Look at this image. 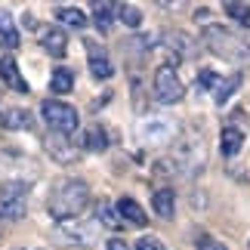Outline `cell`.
<instances>
[{
  "mask_svg": "<svg viewBox=\"0 0 250 250\" xmlns=\"http://www.w3.org/2000/svg\"><path fill=\"white\" fill-rule=\"evenodd\" d=\"M182 96H186V86H182L176 68H173V65H161L155 71V99L164 102V105H173V102H179Z\"/></svg>",
  "mask_w": 250,
  "mask_h": 250,
  "instance_id": "5",
  "label": "cell"
},
{
  "mask_svg": "<svg viewBox=\"0 0 250 250\" xmlns=\"http://www.w3.org/2000/svg\"><path fill=\"white\" fill-rule=\"evenodd\" d=\"M93 16H96V25H99V31H108L111 22H114V13H118V6L114 3H93Z\"/></svg>",
  "mask_w": 250,
  "mask_h": 250,
  "instance_id": "17",
  "label": "cell"
},
{
  "mask_svg": "<svg viewBox=\"0 0 250 250\" xmlns=\"http://www.w3.org/2000/svg\"><path fill=\"white\" fill-rule=\"evenodd\" d=\"M43 148H46V155H50L53 161H59V164H74V161H78V151H81V148H74L65 136H59V133L43 136Z\"/></svg>",
  "mask_w": 250,
  "mask_h": 250,
  "instance_id": "7",
  "label": "cell"
},
{
  "mask_svg": "<svg viewBox=\"0 0 250 250\" xmlns=\"http://www.w3.org/2000/svg\"><path fill=\"white\" fill-rule=\"evenodd\" d=\"M0 41H3L9 50L19 46V28H16V22H13L9 13H0Z\"/></svg>",
  "mask_w": 250,
  "mask_h": 250,
  "instance_id": "16",
  "label": "cell"
},
{
  "mask_svg": "<svg viewBox=\"0 0 250 250\" xmlns=\"http://www.w3.org/2000/svg\"><path fill=\"white\" fill-rule=\"evenodd\" d=\"M201 250H226V244H219V241H201Z\"/></svg>",
  "mask_w": 250,
  "mask_h": 250,
  "instance_id": "27",
  "label": "cell"
},
{
  "mask_svg": "<svg viewBox=\"0 0 250 250\" xmlns=\"http://www.w3.org/2000/svg\"><path fill=\"white\" fill-rule=\"evenodd\" d=\"M0 78L13 86L16 93H28V83H25L22 74H19V62L9 59V56H3V59H0Z\"/></svg>",
  "mask_w": 250,
  "mask_h": 250,
  "instance_id": "9",
  "label": "cell"
},
{
  "mask_svg": "<svg viewBox=\"0 0 250 250\" xmlns=\"http://www.w3.org/2000/svg\"><path fill=\"white\" fill-rule=\"evenodd\" d=\"M90 74L96 81H108L111 74H114V65L108 62V56H102V53H90Z\"/></svg>",
  "mask_w": 250,
  "mask_h": 250,
  "instance_id": "14",
  "label": "cell"
},
{
  "mask_svg": "<svg viewBox=\"0 0 250 250\" xmlns=\"http://www.w3.org/2000/svg\"><path fill=\"white\" fill-rule=\"evenodd\" d=\"M151 207H155V213L161 219H173V213H176V195H173V188H158L155 198H151Z\"/></svg>",
  "mask_w": 250,
  "mask_h": 250,
  "instance_id": "10",
  "label": "cell"
},
{
  "mask_svg": "<svg viewBox=\"0 0 250 250\" xmlns=\"http://www.w3.org/2000/svg\"><path fill=\"white\" fill-rule=\"evenodd\" d=\"M71 86H74V78H71V71H65V68L53 71V78H50V90H53V93L65 96V93H71Z\"/></svg>",
  "mask_w": 250,
  "mask_h": 250,
  "instance_id": "21",
  "label": "cell"
},
{
  "mask_svg": "<svg viewBox=\"0 0 250 250\" xmlns=\"http://www.w3.org/2000/svg\"><path fill=\"white\" fill-rule=\"evenodd\" d=\"M86 201H90V186L83 179H65L50 191L46 210H50L56 223H71V219H78L83 213Z\"/></svg>",
  "mask_w": 250,
  "mask_h": 250,
  "instance_id": "1",
  "label": "cell"
},
{
  "mask_svg": "<svg viewBox=\"0 0 250 250\" xmlns=\"http://www.w3.org/2000/svg\"><path fill=\"white\" fill-rule=\"evenodd\" d=\"M37 31H41V46L50 56H65V50H68V37H65L59 28H43L37 25Z\"/></svg>",
  "mask_w": 250,
  "mask_h": 250,
  "instance_id": "8",
  "label": "cell"
},
{
  "mask_svg": "<svg viewBox=\"0 0 250 250\" xmlns=\"http://www.w3.org/2000/svg\"><path fill=\"white\" fill-rule=\"evenodd\" d=\"M238 86H241V74H232V78H219V83H216V90H213V99L223 105V102H229V96H232Z\"/></svg>",
  "mask_w": 250,
  "mask_h": 250,
  "instance_id": "20",
  "label": "cell"
},
{
  "mask_svg": "<svg viewBox=\"0 0 250 250\" xmlns=\"http://www.w3.org/2000/svg\"><path fill=\"white\" fill-rule=\"evenodd\" d=\"M65 235H74V241H83V244H90L93 238H96V226L93 223H78V219H71V223H65Z\"/></svg>",
  "mask_w": 250,
  "mask_h": 250,
  "instance_id": "15",
  "label": "cell"
},
{
  "mask_svg": "<svg viewBox=\"0 0 250 250\" xmlns=\"http://www.w3.org/2000/svg\"><path fill=\"white\" fill-rule=\"evenodd\" d=\"M96 210H99V213H96V219H99L102 226H111V229H118V226H121L118 210L108 207V201H99V207H96Z\"/></svg>",
  "mask_w": 250,
  "mask_h": 250,
  "instance_id": "22",
  "label": "cell"
},
{
  "mask_svg": "<svg viewBox=\"0 0 250 250\" xmlns=\"http://www.w3.org/2000/svg\"><path fill=\"white\" fill-rule=\"evenodd\" d=\"M118 213H121V219H127L130 226H146L148 223V216L142 213V207L133 198H121L118 201Z\"/></svg>",
  "mask_w": 250,
  "mask_h": 250,
  "instance_id": "12",
  "label": "cell"
},
{
  "mask_svg": "<svg viewBox=\"0 0 250 250\" xmlns=\"http://www.w3.org/2000/svg\"><path fill=\"white\" fill-rule=\"evenodd\" d=\"M0 124H3L6 130H28L34 124V118H31V111H25V108H9V111H3Z\"/></svg>",
  "mask_w": 250,
  "mask_h": 250,
  "instance_id": "13",
  "label": "cell"
},
{
  "mask_svg": "<svg viewBox=\"0 0 250 250\" xmlns=\"http://www.w3.org/2000/svg\"><path fill=\"white\" fill-rule=\"evenodd\" d=\"M0 235H3V219H0Z\"/></svg>",
  "mask_w": 250,
  "mask_h": 250,
  "instance_id": "28",
  "label": "cell"
},
{
  "mask_svg": "<svg viewBox=\"0 0 250 250\" xmlns=\"http://www.w3.org/2000/svg\"><path fill=\"white\" fill-rule=\"evenodd\" d=\"M226 13L232 16L235 22H241V25L250 28V3H232V0H229V3H226Z\"/></svg>",
  "mask_w": 250,
  "mask_h": 250,
  "instance_id": "24",
  "label": "cell"
},
{
  "mask_svg": "<svg viewBox=\"0 0 250 250\" xmlns=\"http://www.w3.org/2000/svg\"><path fill=\"white\" fill-rule=\"evenodd\" d=\"M56 22H62L68 28H83L86 16L81 13V9H74V6H59V9H56Z\"/></svg>",
  "mask_w": 250,
  "mask_h": 250,
  "instance_id": "19",
  "label": "cell"
},
{
  "mask_svg": "<svg viewBox=\"0 0 250 250\" xmlns=\"http://www.w3.org/2000/svg\"><path fill=\"white\" fill-rule=\"evenodd\" d=\"M118 16H121V22H124V25H130V28H136V25L142 22L139 6H133V3H118Z\"/></svg>",
  "mask_w": 250,
  "mask_h": 250,
  "instance_id": "23",
  "label": "cell"
},
{
  "mask_svg": "<svg viewBox=\"0 0 250 250\" xmlns=\"http://www.w3.org/2000/svg\"><path fill=\"white\" fill-rule=\"evenodd\" d=\"M139 139L148 142V146H161V142L173 139V133H176V124H173L170 118H158V114H148V118L139 121Z\"/></svg>",
  "mask_w": 250,
  "mask_h": 250,
  "instance_id": "6",
  "label": "cell"
},
{
  "mask_svg": "<svg viewBox=\"0 0 250 250\" xmlns=\"http://www.w3.org/2000/svg\"><path fill=\"white\" fill-rule=\"evenodd\" d=\"M136 250H167V244L161 241V238H155V235H146V238L136 241Z\"/></svg>",
  "mask_w": 250,
  "mask_h": 250,
  "instance_id": "25",
  "label": "cell"
},
{
  "mask_svg": "<svg viewBox=\"0 0 250 250\" xmlns=\"http://www.w3.org/2000/svg\"><path fill=\"white\" fill-rule=\"evenodd\" d=\"M81 148H86V151H102V148H108V139H105V133L99 127H93V130L81 133Z\"/></svg>",
  "mask_w": 250,
  "mask_h": 250,
  "instance_id": "18",
  "label": "cell"
},
{
  "mask_svg": "<svg viewBox=\"0 0 250 250\" xmlns=\"http://www.w3.org/2000/svg\"><path fill=\"white\" fill-rule=\"evenodd\" d=\"M28 213V186L19 179H9L0 186V219H25Z\"/></svg>",
  "mask_w": 250,
  "mask_h": 250,
  "instance_id": "4",
  "label": "cell"
},
{
  "mask_svg": "<svg viewBox=\"0 0 250 250\" xmlns=\"http://www.w3.org/2000/svg\"><path fill=\"white\" fill-rule=\"evenodd\" d=\"M219 148H223L226 158H235L238 151L244 148V133L238 130V127H226L223 130V139H219Z\"/></svg>",
  "mask_w": 250,
  "mask_h": 250,
  "instance_id": "11",
  "label": "cell"
},
{
  "mask_svg": "<svg viewBox=\"0 0 250 250\" xmlns=\"http://www.w3.org/2000/svg\"><path fill=\"white\" fill-rule=\"evenodd\" d=\"M41 114H43V121H46V127H50L53 133H59V136H68V133L78 130V108L68 102H62V99H46L41 105Z\"/></svg>",
  "mask_w": 250,
  "mask_h": 250,
  "instance_id": "3",
  "label": "cell"
},
{
  "mask_svg": "<svg viewBox=\"0 0 250 250\" xmlns=\"http://www.w3.org/2000/svg\"><path fill=\"white\" fill-rule=\"evenodd\" d=\"M204 46L226 62H235V65L250 62V43L244 37H238L235 31L223 28V25H207L204 28Z\"/></svg>",
  "mask_w": 250,
  "mask_h": 250,
  "instance_id": "2",
  "label": "cell"
},
{
  "mask_svg": "<svg viewBox=\"0 0 250 250\" xmlns=\"http://www.w3.org/2000/svg\"><path fill=\"white\" fill-rule=\"evenodd\" d=\"M105 250H130V247L124 244L121 238H111V241H108V247H105Z\"/></svg>",
  "mask_w": 250,
  "mask_h": 250,
  "instance_id": "26",
  "label": "cell"
}]
</instances>
